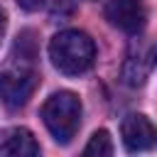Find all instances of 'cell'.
Instances as JSON below:
<instances>
[{
	"label": "cell",
	"instance_id": "cell-1",
	"mask_svg": "<svg viewBox=\"0 0 157 157\" xmlns=\"http://www.w3.org/2000/svg\"><path fill=\"white\" fill-rule=\"evenodd\" d=\"M15 52H20V59L12 54V61L0 71V98L10 108L25 105L39 83V74L34 69V34L29 29L17 37Z\"/></svg>",
	"mask_w": 157,
	"mask_h": 157
},
{
	"label": "cell",
	"instance_id": "cell-2",
	"mask_svg": "<svg viewBox=\"0 0 157 157\" xmlns=\"http://www.w3.org/2000/svg\"><path fill=\"white\" fill-rule=\"evenodd\" d=\"M49 59L52 64L66 74V76H78L93 66L96 59V44L93 39L81 32V29H64L52 37L49 42Z\"/></svg>",
	"mask_w": 157,
	"mask_h": 157
},
{
	"label": "cell",
	"instance_id": "cell-3",
	"mask_svg": "<svg viewBox=\"0 0 157 157\" xmlns=\"http://www.w3.org/2000/svg\"><path fill=\"white\" fill-rule=\"evenodd\" d=\"M42 120L56 142H61V145L71 142V137L76 135L78 123H81L78 96L71 91H59V93L49 96L42 105Z\"/></svg>",
	"mask_w": 157,
	"mask_h": 157
},
{
	"label": "cell",
	"instance_id": "cell-4",
	"mask_svg": "<svg viewBox=\"0 0 157 157\" xmlns=\"http://www.w3.org/2000/svg\"><path fill=\"white\" fill-rule=\"evenodd\" d=\"M105 17L110 20L113 27L135 34L147 22V7L142 0H108Z\"/></svg>",
	"mask_w": 157,
	"mask_h": 157
},
{
	"label": "cell",
	"instance_id": "cell-5",
	"mask_svg": "<svg viewBox=\"0 0 157 157\" xmlns=\"http://www.w3.org/2000/svg\"><path fill=\"white\" fill-rule=\"evenodd\" d=\"M120 130H123V142L130 152H145V150L155 147V128L147 115H142V113L128 115L123 120Z\"/></svg>",
	"mask_w": 157,
	"mask_h": 157
},
{
	"label": "cell",
	"instance_id": "cell-6",
	"mask_svg": "<svg viewBox=\"0 0 157 157\" xmlns=\"http://www.w3.org/2000/svg\"><path fill=\"white\" fill-rule=\"evenodd\" d=\"M0 155L5 157H37L39 145L25 128H10L0 135Z\"/></svg>",
	"mask_w": 157,
	"mask_h": 157
},
{
	"label": "cell",
	"instance_id": "cell-7",
	"mask_svg": "<svg viewBox=\"0 0 157 157\" xmlns=\"http://www.w3.org/2000/svg\"><path fill=\"white\" fill-rule=\"evenodd\" d=\"M150 71H152V49H150V54L145 59L142 56H128V61L123 64V74L120 76H123L125 86L137 88V86H142L147 81Z\"/></svg>",
	"mask_w": 157,
	"mask_h": 157
},
{
	"label": "cell",
	"instance_id": "cell-8",
	"mask_svg": "<svg viewBox=\"0 0 157 157\" xmlns=\"http://www.w3.org/2000/svg\"><path fill=\"white\" fill-rule=\"evenodd\" d=\"M83 155L86 157H108V155H113V140H110V135L105 130L93 132L91 140H88V145L83 147Z\"/></svg>",
	"mask_w": 157,
	"mask_h": 157
},
{
	"label": "cell",
	"instance_id": "cell-9",
	"mask_svg": "<svg viewBox=\"0 0 157 157\" xmlns=\"http://www.w3.org/2000/svg\"><path fill=\"white\" fill-rule=\"evenodd\" d=\"M69 12H74V5H71L69 0H56L54 7H52V15H54V17H56V15L61 17V15H69Z\"/></svg>",
	"mask_w": 157,
	"mask_h": 157
},
{
	"label": "cell",
	"instance_id": "cell-10",
	"mask_svg": "<svg viewBox=\"0 0 157 157\" xmlns=\"http://www.w3.org/2000/svg\"><path fill=\"white\" fill-rule=\"evenodd\" d=\"M17 5L25 10H37L39 5H44V0H17Z\"/></svg>",
	"mask_w": 157,
	"mask_h": 157
},
{
	"label": "cell",
	"instance_id": "cell-11",
	"mask_svg": "<svg viewBox=\"0 0 157 157\" xmlns=\"http://www.w3.org/2000/svg\"><path fill=\"white\" fill-rule=\"evenodd\" d=\"M5 25H7V20H5V12L0 10V42H2V34H5Z\"/></svg>",
	"mask_w": 157,
	"mask_h": 157
}]
</instances>
